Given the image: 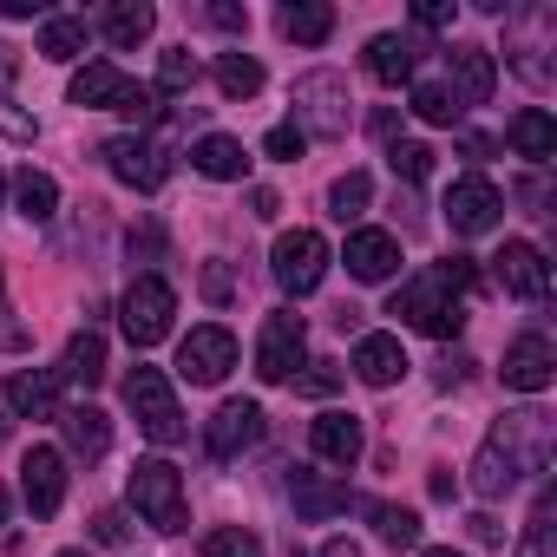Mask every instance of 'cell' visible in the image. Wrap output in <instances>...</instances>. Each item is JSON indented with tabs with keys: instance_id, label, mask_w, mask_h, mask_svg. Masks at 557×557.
Segmentation results:
<instances>
[{
	"instance_id": "6da1fadb",
	"label": "cell",
	"mask_w": 557,
	"mask_h": 557,
	"mask_svg": "<svg viewBox=\"0 0 557 557\" xmlns=\"http://www.w3.org/2000/svg\"><path fill=\"white\" fill-rule=\"evenodd\" d=\"M472 289H479L472 256H453V262L420 269L413 283H400L394 302H387V315H400L407 329H420V335H433V342H453V335L466 329V296H472Z\"/></svg>"
},
{
	"instance_id": "7a4b0ae2",
	"label": "cell",
	"mask_w": 557,
	"mask_h": 557,
	"mask_svg": "<svg viewBox=\"0 0 557 557\" xmlns=\"http://www.w3.org/2000/svg\"><path fill=\"white\" fill-rule=\"evenodd\" d=\"M485 446L511 466V479H531V472H544L550 453H557V420H550L544 407H518V413H505V420L485 433Z\"/></svg>"
},
{
	"instance_id": "3957f363",
	"label": "cell",
	"mask_w": 557,
	"mask_h": 557,
	"mask_svg": "<svg viewBox=\"0 0 557 557\" xmlns=\"http://www.w3.org/2000/svg\"><path fill=\"white\" fill-rule=\"evenodd\" d=\"M289 106H296V132L302 138H348V119H355V99H348V79L342 73H302L296 79V92H289Z\"/></svg>"
},
{
	"instance_id": "277c9868",
	"label": "cell",
	"mask_w": 557,
	"mask_h": 557,
	"mask_svg": "<svg viewBox=\"0 0 557 557\" xmlns=\"http://www.w3.org/2000/svg\"><path fill=\"white\" fill-rule=\"evenodd\" d=\"M125 492H132L138 518H145L151 531H184V524H190L184 479H177V466H171V459H138V466H132V479H125Z\"/></svg>"
},
{
	"instance_id": "5b68a950",
	"label": "cell",
	"mask_w": 557,
	"mask_h": 557,
	"mask_svg": "<svg viewBox=\"0 0 557 557\" xmlns=\"http://www.w3.org/2000/svg\"><path fill=\"white\" fill-rule=\"evenodd\" d=\"M125 407H132V420H138L145 440H158V446H177L184 440V407H177L164 368H132L125 374Z\"/></svg>"
},
{
	"instance_id": "8992f818",
	"label": "cell",
	"mask_w": 557,
	"mask_h": 557,
	"mask_svg": "<svg viewBox=\"0 0 557 557\" xmlns=\"http://www.w3.org/2000/svg\"><path fill=\"white\" fill-rule=\"evenodd\" d=\"M171 315H177V296H171L164 275H138V283L125 289V302H119V322H125L132 348H158L171 335Z\"/></svg>"
},
{
	"instance_id": "52a82bcc",
	"label": "cell",
	"mask_w": 557,
	"mask_h": 557,
	"mask_svg": "<svg viewBox=\"0 0 557 557\" xmlns=\"http://www.w3.org/2000/svg\"><path fill=\"white\" fill-rule=\"evenodd\" d=\"M269 269H275V283H283L289 296H315L322 275H329L322 230H283V236H275V249H269Z\"/></svg>"
},
{
	"instance_id": "ba28073f",
	"label": "cell",
	"mask_w": 557,
	"mask_h": 557,
	"mask_svg": "<svg viewBox=\"0 0 557 557\" xmlns=\"http://www.w3.org/2000/svg\"><path fill=\"white\" fill-rule=\"evenodd\" d=\"M302 355H309V329H302L296 309L262 315V335H256V374H262L269 387H275V381H296Z\"/></svg>"
},
{
	"instance_id": "9c48e42d",
	"label": "cell",
	"mask_w": 557,
	"mask_h": 557,
	"mask_svg": "<svg viewBox=\"0 0 557 557\" xmlns=\"http://www.w3.org/2000/svg\"><path fill=\"white\" fill-rule=\"evenodd\" d=\"M99 158H106V171H112L119 184H132V190H158V184L171 177V158H164V145H151V138H132V132L106 138V145H99Z\"/></svg>"
},
{
	"instance_id": "30bf717a",
	"label": "cell",
	"mask_w": 557,
	"mask_h": 557,
	"mask_svg": "<svg viewBox=\"0 0 557 557\" xmlns=\"http://www.w3.org/2000/svg\"><path fill=\"white\" fill-rule=\"evenodd\" d=\"M230 368H236V335H230L223 322H203V329L184 335V348H177V374H184V381L216 387Z\"/></svg>"
},
{
	"instance_id": "8fae6325",
	"label": "cell",
	"mask_w": 557,
	"mask_h": 557,
	"mask_svg": "<svg viewBox=\"0 0 557 557\" xmlns=\"http://www.w3.org/2000/svg\"><path fill=\"white\" fill-rule=\"evenodd\" d=\"M498 216H505V197H498L492 177H459V184L446 190V223H453V236H485V230H498Z\"/></svg>"
},
{
	"instance_id": "7c38bea8",
	"label": "cell",
	"mask_w": 557,
	"mask_h": 557,
	"mask_svg": "<svg viewBox=\"0 0 557 557\" xmlns=\"http://www.w3.org/2000/svg\"><path fill=\"white\" fill-rule=\"evenodd\" d=\"M256 440H262V407H256V400H223V407L210 413V426H203L210 459H236V453H249Z\"/></svg>"
},
{
	"instance_id": "4fadbf2b",
	"label": "cell",
	"mask_w": 557,
	"mask_h": 557,
	"mask_svg": "<svg viewBox=\"0 0 557 557\" xmlns=\"http://www.w3.org/2000/svg\"><path fill=\"white\" fill-rule=\"evenodd\" d=\"M21 492H27V511H34V518H53V511L66 505V453L34 446V453L21 459Z\"/></svg>"
},
{
	"instance_id": "5bb4252c",
	"label": "cell",
	"mask_w": 557,
	"mask_h": 557,
	"mask_svg": "<svg viewBox=\"0 0 557 557\" xmlns=\"http://www.w3.org/2000/svg\"><path fill=\"white\" fill-rule=\"evenodd\" d=\"M492 262H498L505 296H518V302H544V296H550V262H544L537 243H505Z\"/></svg>"
},
{
	"instance_id": "9a60e30c",
	"label": "cell",
	"mask_w": 557,
	"mask_h": 557,
	"mask_svg": "<svg viewBox=\"0 0 557 557\" xmlns=\"http://www.w3.org/2000/svg\"><path fill=\"white\" fill-rule=\"evenodd\" d=\"M511 34H518L511 66H518L531 86H550V79H557V66L544 60L550 47H544V40H531V34H557V14H550V8H518V14H511Z\"/></svg>"
},
{
	"instance_id": "2e32d148",
	"label": "cell",
	"mask_w": 557,
	"mask_h": 557,
	"mask_svg": "<svg viewBox=\"0 0 557 557\" xmlns=\"http://www.w3.org/2000/svg\"><path fill=\"white\" fill-rule=\"evenodd\" d=\"M550 374H557V348H550L544 335H518V342L505 348V387H518V394H544Z\"/></svg>"
},
{
	"instance_id": "e0dca14e",
	"label": "cell",
	"mask_w": 557,
	"mask_h": 557,
	"mask_svg": "<svg viewBox=\"0 0 557 557\" xmlns=\"http://www.w3.org/2000/svg\"><path fill=\"white\" fill-rule=\"evenodd\" d=\"M400 269V236L394 230H348V275L355 283H387Z\"/></svg>"
},
{
	"instance_id": "ac0fdd59",
	"label": "cell",
	"mask_w": 557,
	"mask_h": 557,
	"mask_svg": "<svg viewBox=\"0 0 557 557\" xmlns=\"http://www.w3.org/2000/svg\"><path fill=\"white\" fill-rule=\"evenodd\" d=\"M8 407L21 413V420H60L66 407H60V374L53 368H21L14 381H8Z\"/></svg>"
},
{
	"instance_id": "d6986e66",
	"label": "cell",
	"mask_w": 557,
	"mask_h": 557,
	"mask_svg": "<svg viewBox=\"0 0 557 557\" xmlns=\"http://www.w3.org/2000/svg\"><path fill=\"white\" fill-rule=\"evenodd\" d=\"M309 446H315V459H329V466H342V472H348V466L361 459V446H368V440H361V420H355V413L329 407V413L309 426Z\"/></svg>"
},
{
	"instance_id": "ffe728a7",
	"label": "cell",
	"mask_w": 557,
	"mask_h": 557,
	"mask_svg": "<svg viewBox=\"0 0 557 557\" xmlns=\"http://www.w3.org/2000/svg\"><path fill=\"white\" fill-rule=\"evenodd\" d=\"M446 66H453V79H459V92H453L459 106H485V99H492V86H498L492 47H453Z\"/></svg>"
},
{
	"instance_id": "44dd1931",
	"label": "cell",
	"mask_w": 557,
	"mask_h": 557,
	"mask_svg": "<svg viewBox=\"0 0 557 557\" xmlns=\"http://www.w3.org/2000/svg\"><path fill=\"white\" fill-rule=\"evenodd\" d=\"M407 368H413V361H407L400 335H361V348H355V374H361L368 387H394Z\"/></svg>"
},
{
	"instance_id": "7402d4cb",
	"label": "cell",
	"mask_w": 557,
	"mask_h": 557,
	"mask_svg": "<svg viewBox=\"0 0 557 557\" xmlns=\"http://www.w3.org/2000/svg\"><path fill=\"white\" fill-rule=\"evenodd\" d=\"M413 66H420V47L407 34H374L368 40V73L381 86H413Z\"/></svg>"
},
{
	"instance_id": "603a6c76",
	"label": "cell",
	"mask_w": 557,
	"mask_h": 557,
	"mask_svg": "<svg viewBox=\"0 0 557 557\" xmlns=\"http://www.w3.org/2000/svg\"><path fill=\"white\" fill-rule=\"evenodd\" d=\"M125 86H132V79H125L112 60H92V66H79V73H73V92H66V99H73V106H86V112H106V106L119 112Z\"/></svg>"
},
{
	"instance_id": "cb8c5ba5",
	"label": "cell",
	"mask_w": 557,
	"mask_h": 557,
	"mask_svg": "<svg viewBox=\"0 0 557 557\" xmlns=\"http://www.w3.org/2000/svg\"><path fill=\"white\" fill-rule=\"evenodd\" d=\"M505 138H511V151H518V158L550 164V151H557V119H550L544 106H524V112L505 125Z\"/></svg>"
},
{
	"instance_id": "d4e9b609",
	"label": "cell",
	"mask_w": 557,
	"mask_h": 557,
	"mask_svg": "<svg viewBox=\"0 0 557 557\" xmlns=\"http://www.w3.org/2000/svg\"><path fill=\"white\" fill-rule=\"evenodd\" d=\"M190 164H197L203 177L230 184V177H243V171H249V151H243V138H230V132H203V138L190 145Z\"/></svg>"
},
{
	"instance_id": "484cf974",
	"label": "cell",
	"mask_w": 557,
	"mask_h": 557,
	"mask_svg": "<svg viewBox=\"0 0 557 557\" xmlns=\"http://www.w3.org/2000/svg\"><path fill=\"white\" fill-rule=\"evenodd\" d=\"M53 374L73 381V387H99V381H106V335H99V329H79V335L66 342V361H60Z\"/></svg>"
},
{
	"instance_id": "4316f807",
	"label": "cell",
	"mask_w": 557,
	"mask_h": 557,
	"mask_svg": "<svg viewBox=\"0 0 557 557\" xmlns=\"http://www.w3.org/2000/svg\"><path fill=\"white\" fill-rule=\"evenodd\" d=\"M289 498H296L302 518H335V511L355 505L348 485H342V479H322V472H296V479H289Z\"/></svg>"
},
{
	"instance_id": "83f0119b",
	"label": "cell",
	"mask_w": 557,
	"mask_h": 557,
	"mask_svg": "<svg viewBox=\"0 0 557 557\" xmlns=\"http://www.w3.org/2000/svg\"><path fill=\"white\" fill-rule=\"evenodd\" d=\"M275 27H283V40H296V47H322L335 34V8H322V0H289V8L275 14Z\"/></svg>"
},
{
	"instance_id": "f1b7e54d",
	"label": "cell",
	"mask_w": 557,
	"mask_h": 557,
	"mask_svg": "<svg viewBox=\"0 0 557 557\" xmlns=\"http://www.w3.org/2000/svg\"><path fill=\"white\" fill-rule=\"evenodd\" d=\"M60 426H66V446H73L79 459H106V446H112V420H106L99 407H66Z\"/></svg>"
},
{
	"instance_id": "f546056e",
	"label": "cell",
	"mask_w": 557,
	"mask_h": 557,
	"mask_svg": "<svg viewBox=\"0 0 557 557\" xmlns=\"http://www.w3.org/2000/svg\"><path fill=\"white\" fill-rule=\"evenodd\" d=\"M79 53H86V21H79V14H47V21H40V60L66 66V60H79Z\"/></svg>"
},
{
	"instance_id": "4dcf8cb0",
	"label": "cell",
	"mask_w": 557,
	"mask_h": 557,
	"mask_svg": "<svg viewBox=\"0 0 557 557\" xmlns=\"http://www.w3.org/2000/svg\"><path fill=\"white\" fill-rule=\"evenodd\" d=\"M106 40L112 47H138V40H151V27H158V14L145 8V0H119V8H106Z\"/></svg>"
},
{
	"instance_id": "1f68e13d",
	"label": "cell",
	"mask_w": 557,
	"mask_h": 557,
	"mask_svg": "<svg viewBox=\"0 0 557 557\" xmlns=\"http://www.w3.org/2000/svg\"><path fill=\"white\" fill-rule=\"evenodd\" d=\"M14 203H21V216H27V223H47V216L60 210V184H53L47 171H34V164H27V171L14 177Z\"/></svg>"
},
{
	"instance_id": "d6a6232c",
	"label": "cell",
	"mask_w": 557,
	"mask_h": 557,
	"mask_svg": "<svg viewBox=\"0 0 557 557\" xmlns=\"http://www.w3.org/2000/svg\"><path fill=\"white\" fill-rule=\"evenodd\" d=\"M368 518H374V531H381V544H394V550H413L420 544V511H407V505H361Z\"/></svg>"
},
{
	"instance_id": "836d02e7",
	"label": "cell",
	"mask_w": 557,
	"mask_h": 557,
	"mask_svg": "<svg viewBox=\"0 0 557 557\" xmlns=\"http://www.w3.org/2000/svg\"><path fill=\"white\" fill-rule=\"evenodd\" d=\"M216 92H223V99H256V92H262V60L223 53V60H216Z\"/></svg>"
},
{
	"instance_id": "e575fe53",
	"label": "cell",
	"mask_w": 557,
	"mask_h": 557,
	"mask_svg": "<svg viewBox=\"0 0 557 557\" xmlns=\"http://www.w3.org/2000/svg\"><path fill=\"white\" fill-rule=\"evenodd\" d=\"M459 99H453V86H440V79H420L413 86V119H426V125H459Z\"/></svg>"
},
{
	"instance_id": "d590c367",
	"label": "cell",
	"mask_w": 557,
	"mask_h": 557,
	"mask_svg": "<svg viewBox=\"0 0 557 557\" xmlns=\"http://www.w3.org/2000/svg\"><path fill=\"white\" fill-rule=\"evenodd\" d=\"M197 86V60H190V47H171V53H158V99H177V92H190Z\"/></svg>"
},
{
	"instance_id": "8d00e7d4",
	"label": "cell",
	"mask_w": 557,
	"mask_h": 557,
	"mask_svg": "<svg viewBox=\"0 0 557 557\" xmlns=\"http://www.w3.org/2000/svg\"><path fill=\"white\" fill-rule=\"evenodd\" d=\"M368 197H374L368 171H348V177H335V184H329V210H335L342 223H355V216L368 210Z\"/></svg>"
},
{
	"instance_id": "74e56055",
	"label": "cell",
	"mask_w": 557,
	"mask_h": 557,
	"mask_svg": "<svg viewBox=\"0 0 557 557\" xmlns=\"http://www.w3.org/2000/svg\"><path fill=\"white\" fill-rule=\"evenodd\" d=\"M387 164H394V177H407V184H420V177L433 171V145H413V138H394V145H387Z\"/></svg>"
},
{
	"instance_id": "f35d334b",
	"label": "cell",
	"mask_w": 557,
	"mask_h": 557,
	"mask_svg": "<svg viewBox=\"0 0 557 557\" xmlns=\"http://www.w3.org/2000/svg\"><path fill=\"white\" fill-rule=\"evenodd\" d=\"M203 557H262V537H256V531H243V524H223V531H210Z\"/></svg>"
},
{
	"instance_id": "ab89813d",
	"label": "cell",
	"mask_w": 557,
	"mask_h": 557,
	"mask_svg": "<svg viewBox=\"0 0 557 557\" xmlns=\"http://www.w3.org/2000/svg\"><path fill=\"white\" fill-rule=\"evenodd\" d=\"M518 557H557L550 550V498H537V511H531V524L518 537Z\"/></svg>"
},
{
	"instance_id": "60d3db41",
	"label": "cell",
	"mask_w": 557,
	"mask_h": 557,
	"mask_svg": "<svg viewBox=\"0 0 557 557\" xmlns=\"http://www.w3.org/2000/svg\"><path fill=\"white\" fill-rule=\"evenodd\" d=\"M119 112H125L132 125H158V112H164V99H158L151 86H125V99H119Z\"/></svg>"
},
{
	"instance_id": "b9f144b4",
	"label": "cell",
	"mask_w": 557,
	"mask_h": 557,
	"mask_svg": "<svg viewBox=\"0 0 557 557\" xmlns=\"http://www.w3.org/2000/svg\"><path fill=\"white\" fill-rule=\"evenodd\" d=\"M0 348H8V355L27 348V329L14 322V302H8V269H0Z\"/></svg>"
},
{
	"instance_id": "7bdbcfd3",
	"label": "cell",
	"mask_w": 557,
	"mask_h": 557,
	"mask_svg": "<svg viewBox=\"0 0 557 557\" xmlns=\"http://www.w3.org/2000/svg\"><path fill=\"white\" fill-rule=\"evenodd\" d=\"M262 151H269V158H283V164H296V158L309 151V138H302L296 125H275V132L262 138Z\"/></svg>"
},
{
	"instance_id": "ee69618b",
	"label": "cell",
	"mask_w": 557,
	"mask_h": 557,
	"mask_svg": "<svg viewBox=\"0 0 557 557\" xmlns=\"http://www.w3.org/2000/svg\"><path fill=\"white\" fill-rule=\"evenodd\" d=\"M296 387L322 400V394H335V387H342V374H335V361H309V374H296Z\"/></svg>"
},
{
	"instance_id": "f6af8a7d",
	"label": "cell",
	"mask_w": 557,
	"mask_h": 557,
	"mask_svg": "<svg viewBox=\"0 0 557 557\" xmlns=\"http://www.w3.org/2000/svg\"><path fill=\"white\" fill-rule=\"evenodd\" d=\"M92 537H99V544H125V537H132V518H125L119 505H106V511L92 518Z\"/></svg>"
},
{
	"instance_id": "bcb514c9",
	"label": "cell",
	"mask_w": 557,
	"mask_h": 557,
	"mask_svg": "<svg viewBox=\"0 0 557 557\" xmlns=\"http://www.w3.org/2000/svg\"><path fill=\"white\" fill-rule=\"evenodd\" d=\"M0 132H8L14 145H34V138H40V125H34L27 112H14V99H0Z\"/></svg>"
},
{
	"instance_id": "7dc6e473",
	"label": "cell",
	"mask_w": 557,
	"mask_h": 557,
	"mask_svg": "<svg viewBox=\"0 0 557 557\" xmlns=\"http://www.w3.org/2000/svg\"><path fill=\"white\" fill-rule=\"evenodd\" d=\"M210 27H223V34H243V27H249V8H230V0H216V8H210Z\"/></svg>"
},
{
	"instance_id": "c3c4849f",
	"label": "cell",
	"mask_w": 557,
	"mask_h": 557,
	"mask_svg": "<svg viewBox=\"0 0 557 557\" xmlns=\"http://www.w3.org/2000/svg\"><path fill=\"white\" fill-rule=\"evenodd\" d=\"M453 21V0H420L413 8V27H446Z\"/></svg>"
},
{
	"instance_id": "681fc988",
	"label": "cell",
	"mask_w": 557,
	"mask_h": 557,
	"mask_svg": "<svg viewBox=\"0 0 557 557\" xmlns=\"http://www.w3.org/2000/svg\"><path fill=\"white\" fill-rule=\"evenodd\" d=\"M203 296L210 302H230V269L223 262H203Z\"/></svg>"
},
{
	"instance_id": "f907efd6",
	"label": "cell",
	"mask_w": 557,
	"mask_h": 557,
	"mask_svg": "<svg viewBox=\"0 0 557 557\" xmlns=\"http://www.w3.org/2000/svg\"><path fill=\"white\" fill-rule=\"evenodd\" d=\"M472 537H479V544H505V524H498L492 511H479V518H472Z\"/></svg>"
},
{
	"instance_id": "816d5d0a",
	"label": "cell",
	"mask_w": 557,
	"mask_h": 557,
	"mask_svg": "<svg viewBox=\"0 0 557 557\" xmlns=\"http://www.w3.org/2000/svg\"><path fill=\"white\" fill-rule=\"evenodd\" d=\"M0 14H8V21H34V14H47V0H0Z\"/></svg>"
},
{
	"instance_id": "f5cc1de1",
	"label": "cell",
	"mask_w": 557,
	"mask_h": 557,
	"mask_svg": "<svg viewBox=\"0 0 557 557\" xmlns=\"http://www.w3.org/2000/svg\"><path fill=\"white\" fill-rule=\"evenodd\" d=\"M14 73H21V53L0 40V99H8V86H14Z\"/></svg>"
},
{
	"instance_id": "db71d44e",
	"label": "cell",
	"mask_w": 557,
	"mask_h": 557,
	"mask_svg": "<svg viewBox=\"0 0 557 557\" xmlns=\"http://www.w3.org/2000/svg\"><path fill=\"white\" fill-rule=\"evenodd\" d=\"M394 132H400V119H394V112H374V138L394 145Z\"/></svg>"
},
{
	"instance_id": "11a10c76",
	"label": "cell",
	"mask_w": 557,
	"mask_h": 557,
	"mask_svg": "<svg viewBox=\"0 0 557 557\" xmlns=\"http://www.w3.org/2000/svg\"><path fill=\"white\" fill-rule=\"evenodd\" d=\"M322 557H361V544H355V537H329Z\"/></svg>"
},
{
	"instance_id": "9f6ffc18",
	"label": "cell",
	"mask_w": 557,
	"mask_h": 557,
	"mask_svg": "<svg viewBox=\"0 0 557 557\" xmlns=\"http://www.w3.org/2000/svg\"><path fill=\"white\" fill-rule=\"evenodd\" d=\"M420 557H466V550H453V544H433V550H420Z\"/></svg>"
},
{
	"instance_id": "6f0895ef",
	"label": "cell",
	"mask_w": 557,
	"mask_h": 557,
	"mask_svg": "<svg viewBox=\"0 0 557 557\" xmlns=\"http://www.w3.org/2000/svg\"><path fill=\"white\" fill-rule=\"evenodd\" d=\"M0 524H8V485H0Z\"/></svg>"
},
{
	"instance_id": "680465c9",
	"label": "cell",
	"mask_w": 557,
	"mask_h": 557,
	"mask_svg": "<svg viewBox=\"0 0 557 557\" xmlns=\"http://www.w3.org/2000/svg\"><path fill=\"white\" fill-rule=\"evenodd\" d=\"M60 557H92V550H60Z\"/></svg>"
},
{
	"instance_id": "91938a15",
	"label": "cell",
	"mask_w": 557,
	"mask_h": 557,
	"mask_svg": "<svg viewBox=\"0 0 557 557\" xmlns=\"http://www.w3.org/2000/svg\"><path fill=\"white\" fill-rule=\"evenodd\" d=\"M0 440H8V413H0Z\"/></svg>"
},
{
	"instance_id": "94428289",
	"label": "cell",
	"mask_w": 557,
	"mask_h": 557,
	"mask_svg": "<svg viewBox=\"0 0 557 557\" xmlns=\"http://www.w3.org/2000/svg\"><path fill=\"white\" fill-rule=\"evenodd\" d=\"M0 190H8V177H0Z\"/></svg>"
}]
</instances>
